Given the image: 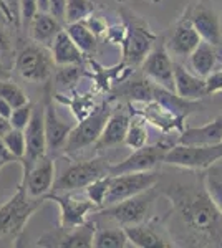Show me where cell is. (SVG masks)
I'll return each instance as SVG.
<instances>
[{"instance_id": "f546056e", "label": "cell", "mask_w": 222, "mask_h": 248, "mask_svg": "<svg viewBox=\"0 0 222 248\" xmlns=\"http://www.w3.org/2000/svg\"><path fill=\"white\" fill-rule=\"evenodd\" d=\"M128 245H130V242H128L126 232L123 227H96L95 237H93V247L95 248H124Z\"/></svg>"}, {"instance_id": "11a10c76", "label": "cell", "mask_w": 222, "mask_h": 248, "mask_svg": "<svg viewBox=\"0 0 222 248\" xmlns=\"http://www.w3.org/2000/svg\"><path fill=\"white\" fill-rule=\"evenodd\" d=\"M219 63H222V51H221V55H219Z\"/></svg>"}, {"instance_id": "52a82bcc", "label": "cell", "mask_w": 222, "mask_h": 248, "mask_svg": "<svg viewBox=\"0 0 222 248\" xmlns=\"http://www.w3.org/2000/svg\"><path fill=\"white\" fill-rule=\"evenodd\" d=\"M55 66L50 48L35 42L20 48L14 63L15 73L22 79L30 83H43V85L51 79Z\"/></svg>"}, {"instance_id": "8992f818", "label": "cell", "mask_w": 222, "mask_h": 248, "mask_svg": "<svg viewBox=\"0 0 222 248\" xmlns=\"http://www.w3.org/2000/svg\"><path fill=\"white\" fill-rule=\"evenodd\" d=\"M110 159L104 155H93L91 159L76 161L70 164L62 175L55 179L51 186V194H63V192H75L88 187L93 181L110 174ZM48 192V194H50Z\"/></svg>"}, {"instance_id": "d6a6232c", "label": "cell", "mask_w": 222, "mask_h": 248, "mask_svg": "<svg viewBox=\"0 0 222 248\" xmlns=\"http://www.w3.org/2000/svg\"><path fill=\"white\" fill-rule=\"evenodd\" d=\"M204 186L212 202L222 212V166L214 164L207 170H204Z\"/></svg>"}, {"instance_id": "8fae6325", "label": "cell", "mask_w": 222, "mask_h": 248, "mask_svg": "<svg viewBox=\"0 0 222 248\" xmlns=\"http://www.w3.org/2000/svg\"><path fill=\"white\" fill-rule=\"evenodd\" d=\"M45 202H55L60 210V225L62 229H75L88 220L98 207L86 195H80L78 190L63 192V194H47Z\"/></svg>"}, {"instance_id": "9f6ffc18", "label": "cell", "mask_w": 222, "mask_h": 248, "mask_svg": "<svg viewBox=\"0 0 222 248\" xmlns=\"http://www.w3.org/2000/svg\"><path fill=\"white\" fill-rule=\"evenodd\" d=\"M95 2H98V0H95Z\"/></svg>"}, {"instance_id": "f1b7e54d", "label": "cell", "mask_w": 222, "mask_h": 248, "mask_svg": "<svg viewBox=\"0 0 222 248\" xmlns=\"http://www.w3.org/2000/svg\"><path fill=\"white\" fill-rule=\"evenodd\" d=\"M65 31L75 42V45L83 51L86 57H93L98 50V37L85 25V22L67 23Z\"/></svg>"}, {"instance_id": "4dcf8cb0", "label": "cell", "mask_w": 222, "mask_h": 248, "mask_svg": "<svg viewBox=\"0 0 222 248\" xmlns=\"http://www.w3.org/2000/svg\"><path fill=\"white\" fill-rule=\"evenodd\" d=\"M53 98H55V101H60L70 108L71 113L75 114V118L78 119V121L86 118V116L96 108L95 94L93 93H76V91H73L71 98H65L62 93H55L53 91Z\"/></svg>"}, {"instance_id": "74e56055", "label": "cell", "mask_w": 222, "mask_h": 248, "mask_svg": "<svg viewBox=\"0 0 222 248\" xmlns=\"http://www.w3.org/2000/svg\"><path fill=\"white\" fill-rule=\"evenodd\" d=\"M32 111H34V105H32L30 101L25 103V105L22 106H17L12 109V114L9 118L10 121V126L15 127V129H25L28 121H30L32 118Z\"/></svg>"}, {"instance_id": "7a4b0ae2", "label": "cell", "mask_w": 222, "mask_h": 248, "mask_svg": "<svg viewBox=\"0 0 222 248\" xmlns=\"http://www.w3.org/2000/svg\"><path fill=\"white\" fill-rule=\"evenodd\" d=\"M159 199L156 187L133 195L130 199H124L121 202L111 203V205L102 207L96 212H93V220L96 225L110 223L116 227H130L136 225L139 222H144L151 217V209L154 202Z\"/></svg>"}, {"instance_id": "5bb4252c", "label": "cell", "mask_w": 222, "mask_h": 248, "mask_svg": "<svg viewBox=\"0 0 222 248\" xmlns=\"http://www.w3.org/2000/svg\"><path fill=\"white\" fill-rule=\"evenodd\" d=\"M43 123H45L47 136V154L53 157L55 154H62L67 138L71 131V124H68L60 118L55 108L53 85L51 81L45 83V98H43Z\"/></svg>"}, {"instance_id": "836d02e7", "label": "cell", "mask_w": 222, "mask_h": 248, "mask_svg": "<svg viewBox=\"0 0 222 248\" xmlns=\"http://www.w3.org/2000/svg\"><path fill=\"white\" fill-rule=\"evenodd\" d=\"M96 10L95 0H67L65 23L83 22Z\"/></svg>"}, {"instance_id": "4fadbf2b", "label": "cell", "mask_w": 222, "mask_h": 248, "mask_svg": "<svg viewBox=\"0 0 222 248\" xmlns=\"http://www.w3.org/2000/svg\"><path fill=\"white\" fill-rule=\"evenodd\" d=\"M141 71L154 85L174 91V62L164 45L163 37H157L156 43L143 60Z\"/></svg>"}, {"instance_id": "3957f363", "label": "cell", "mask_w": 222, "mask_h": 248, "mask_svg": "<svg viewBox=\"0 0 222 248\" xmlns=\"http://www.w3.org/2000/svg\"><path fill=\"white\" fill-rule=\"evenodd\" d=\"M118 15L121 17V22L126 25V38L121 45V50H123L121 62L133 68L139 66L159 35L149 27L146 18L136 14L135 10L128 9L124 3H121L118 9Z\"/></svg>"}, {"instance_id": "4316f807", "label": "cell", "mask_w": 222, "mask_h": 248, "mask_svg": "<svg viewBox=\"0 0 222 248\" xmlns=\"http://www.w3.org/2000/svg\"><path fill=\"white\" fill-rule=\"evenodd\" d=\"M221 51L211 43L201 40V43L196 46V50L189 55V68L192 73L199 75V77L205 78L212 70H216L217 63H219Z\"/></svg>"}, {"instance_id": "816d5d0a", "label": "cell", "mask_w": 222, "mask_h": 248, "mask_svg": "<svg viewBox=\"0 0 222 248\" xmlns=\"http://www.w3.org/2000/svg\"><path fill=\"white\" fill-rule=\"evenodd\" d=\"M48 2H50V0H37L38 12H48Z\"/></svg>"}, {"instance_id": "e0dca14e", "label": "cell", "mask_w": 222, "mask_h": 248, "mask_svg": "<svg viewBox=\"0 0 222 248\" xmlns=\"http://www.w3.org/2000/svg\"><path fill=\"white\" fill-rule=\"evenodd\" d=\"M25 133V155L20 161L22 170L27 172L35 162L47 155V136H45V123H43V105H34L32 118L28 121Z\"/></svg>"}, {"instance_id": "b9f144b4", "label": "cell", "mask_w": 222, "mask_h": 248, "mask_svg": "<svg viewBox=\"0 0 222 248\" xmlns=\"http://www.w3.org/2000/svg\"><path fill=\"white\" fill-rule=\"evenodd\" d=\"M205 79V93L207 96L222 93V68L221 70H212Z\"/></svg>"}, {"instance_id": "681fc988", "label": "cell", "mask_w": 222, "mask_h": 248, "mask_svg": "<svg viewBox=\"0 0 222 248\" xmlns=\"http://www.w3.org/2000/svg\"><path fill=\"white\" fill-rule=\"evenodd\" d=\"M10 129H12L10 121L7 118H3V116H0V138H3Z\"/></svg>"}, {"instance_id": "7c38bea8", "label": "cell", "mask_w": 222, "mask_h": 248, "mask_svg": "<svg viewBox=\"0 0 222 248\" xmlns=\"http://www.w3.org/2000/svg\"><path fill=\"white\" fill-rule=\"evenodd\" d=\"M161 177V172L157 170H144V172H124V174L111 175L108 194L104 199V205L121 202L124 199H130L133 195L154 187Z\"/></svg>"}, {"instance_id": "ee69618b", "label": "cell", "mask_w": 222, "mask_h": 248, "mask_svg": "<svg viewBox=\"0 0 222 248\" xmlns=\"http://www.w3.org/2000/svg\"><path fill=\"white\" fill-rule=\"evenodd\" d=\"M2 3L9 9L12 17H14L15 27H17V30H20V0H2Z\"/></svg>"}, {"instance_id": "f6af8a7d", "label": "cell", "mask_w": 222, "mask_h": 248, "mask_svg": "<svg viewBox=\"0 0 222 248\" xmlns=\"http://www.w3.org/2000/svg\"><path fill=\"white\" fill-rule=\"evenodd\" d=\"M0 25L2 27H15L14 17H12L9 9L2 3V0H0ZM15 29H17V27H15Z\"/></svg>"}, {"instance_id": "44dd1931", "label": "cell", "mask_w": 222, "mask_h": 248, "mask_svg": "<svg viewBox=\"0 0 222 248\" xmlns=\"http://www.w3.org/2000/svg\"><path fill=\"white\" fill-rule=\"evenodd\" d=\"M55 179V157L47 154L35 162L27 172H23L22 186L25 187L30 197L45 199V195L51 190Z\"/></svg>"}, {"instance_id": "6da1fadb", "label": "cell", "mask_w": 222, "mask_h": 248, "mask_svg": "<svg viewBox=\"0 0 222 248\" xmlns=\"http://www.w3.org/2000/svg\"><path fill=\"white\" fill-rule=\"evenodd\" d=\"M184 175L163 174L156 184L159 197L169 203L163 215L176 247L222 248V212L204 186V174L186 170Z\"/></svg>"}, {"instance_id": "c3c4849f", "label": "cell", "mask_w": 222, "mask_h": 248, "mask_svg": "<svg viewBox=\"0 0 222 248\" xmlns=\"http://www.w3.org/2000/svg\"><path fill=\"white\" fill-rule=\"evenodd\" d=\"M12 105L7 99H3V98H0V116H3V118H7L9 119L10 118V114H12Z\"/></svg>"}, {"instance_id": "603a6c76", "label": "cell", "mask_w": 222, "mask_h": 248, "mask_svg": "<svg viewBox=\"0 0 222 248\" xmlns=\"http://www.w3.org/2000/svg\"><path fill=\"white\" fill-rule=\"evenodd\" d=\"M222 142V114L199 127H184L176 138V144H191V146H209Z\"/></svg>"}, {"instance_id": "ba28073f", "label": "cell", "mask_w": 222, "mask_h": 248, "mask_svg": "<svg viewBox=\"0 0 222 248\" xmlns=\"http://www.w3.org/2000/svg\"><path fill=\"white\" fill-rule=\"evenodd\" d=\"M183 15L192 23L204 42L222 51V12L219 3L214 0H191Z\"/></svg>"}, {"instance_id": "f907efd6", "label": "cell", "mask_w": 222, "mask_h": 248, "mask_svg": "<svg viewBox=\"0 0 222 248\" xmlns=\"http://www.w3.org/2000/svg\"><path fill=\"white\" fill-rule=\"evenodd\" d=\"M12 78V71L0 62V79H10Z\"/></svg>"}, {"instance_id": "d4e9b609", "label": "cell", "mask_w": 222, "mask_h": 248, "mask_svg": "<svg viewBox=\"0 0 222 248\" xmlns=\"http://www.w3.org/2000/svg\"><path fill=\"white\" fill-rule=\"evenodd\" d=\"M63 29H65L63 22L55 18L51 14H48V12H38V14L32 18L27 30H28V35H30L32 42L50 48L53 40L56 38V35Z\"/></svg>"}, {"instance_id": "8d00e7d4", "label": "cell", "mask_w": 222, "mask_h": 248, "mask_svg": "<svg viewBox=\"0 0 222 248\" xmlns=\"http://www.w3.org/2000/svg\"><path fill=\"white\" fill-rule=\"evenodd\" d=\"M3 142H5L7 149L10 151V154L14 155L15 159L20 162L25 155V147H27V142H25V133L22 129H12L3 136Z\"/></svg>"}, {"instance_id": "7dc6e473", "label": "cell", "mask_w": 222, "mask_h": 248, "mask_svg": "<svg viewBox=\"0 0 222 248\" xmlns=\"http://www.w3.org/2000/svg\"><path fill=\"white\" fill-rule=\"evenodd\" d=\"M0 161H5L7 164H10V162H18L17 159L14 157V155L10 154V151L7 149V146H5V142H3V139L0 138Z\"/></svg>"}, {"instance_id": "5b68a950", "label": "cell", "mask_w": 222, "mask_h": 248, "mask_svg": "<svg viewBox=\"0 0 222 248\" xmlns=\"http://www.w3.org/2000/svg\"><path fill=\"white\" fill-rule=\"evenodd\" d=\"M45 203V199H34L20 184L17 192L0 205V238L18 240L28 220Z\"/></svg>"}, {"instance_id": "e575fe53", "label": "cell", "mask_w": 222, "mask_h": 248, "mask_svg": "<svg viewBox=\"0 0 222 248\" xmlns=\"http://www.w3.org/2000/svg\"><path fill=\"white\" fill-rule=\"evenodd\" d=\"M0 98L7 99L12 105V108L22 106L30 101L28 96L25 94V91L17 83L12 81V79H0Z\"/></svg>"}, {"instance_id": "277c9868", "label": "cell", "mask_w": 222, "mask_h": 248, "mask_svg": "<svg viewBox=\"0 0 222 248\" xmlns=\"http://www.w3.org/2000/svg\"><path fill=\"white\" fill-rule=\"evenodd\" d=\"M111 109L113 99L110 98L103 99L100 105H96V108L86 118L78 121L76 126L71 127L62 154L68 155V157H76L80 153L95 146L96 141L100 139V136H102L104 124H106L108 118H110Z\"/></svg>"}, {"instance_id": "f35d334b", "label": "cell", "mask_w": 222, "mask_h": 248, "mask_svg": "<svg viewBox=\"0 0 222 248\" xmlns=\"http://www.w3.org/2000/svg\"><path fill=\"white\" fill-rule=\"evenodd\" d=\"M37 14H38L37 0H20V30L27 31L32 18Z\"/></svg>"}, {"instance_id": "2e32d148", "label": "cell", "mask_w": 222, "mask_h": 248, "mask_svg": "<svg viewBox=\"0 0 222 248\" xmlns=\"http://www.w3.org/2000/svg\"><path fill=\"white\" fill-rule=\"evenodd\" d=\"M96 223L93 218H88L75 229H58L48 230L42 235L35 247H45V248H91L93 237H95Z\"/></svg>"}, {"instance_id": "ac0fdd59", "label": "cell", "mask_w": 222, "mask_h": 248, "mask_svg": "<svg viewBox=\"0 0 222 248\" xmlns=\"http://www.w3.org/2000/svg\"><path fill=\"white\" fill-rule=\"evenodd\" d=\"M164 45H166L169 55L172 58L177 60H188L189 55L196 50V46L201 43L199 33L192 27V23L189 22L184 15H181L179 18L169 27L168 33L163 35Z\"/></svg>"}, {"instance_id": "bcb514c9", "label": "cell", "mask_w": 222, "mask_h": 248, "mask_svg": "<svg viewBox=\"0 0 222 248\" xmlns=\"http://www.w3.org/2000/svg\"><path fill=\"white\" fill-rule=\"evenodd\" d=\"M9 51H12V40L5 27L0 25V53H9Z\"/></svg>"}, {"instance_id": "1f68e13d", "label": "cell", "mask_w": 222, "mask_h": 248, "mask_svg": "<svg viewBox=\"0 0 222 248\" xmlns=\"http://www.w3.org/2000/svg\"><path fill=\"white\" fill-rule=\"evenodd\" d=\"M123 144L130 147V149H139V147H143L148 144L146 121H144L143 118H139L138 114L131 116V121H130V126H128Z\"/></svg>"}, {"instance_id": "ffe728a7", "label": "cell", "mask_w": 222, "mask_h": 248, "mask_svg": "<svg viewBox=\"0 0 222 248\" xmlns=\"http://www.w3.org/2000/svg\"><path fill=\"white\" fill-rule=\"evenodd\" d=\"M131 116L133 113L126 103H118L116 106H113L110 118H108V121L102 131V136H100V139L93 146L95 153L108 151L111 147H116L124 142V136H126L128 126H130Z\"/></svg>"}, {"instance_id": "d590c367", "label": "cell", "mask_w": 222, "mask_h": 248, "mask_svg": "<svg viewBox=\"0 0 222 248\" xmlns=\"http://www.w3.org/2000/svg\"><path fill=\"white\" fill-rule=\"evenodd\" d=\"M110 179L111 175H103V177L96 179L93 181L90 186L85 187V195H86L90 201L95 203L98 209H102L104 205V199H106V194H108V187H110Z\"/></svg>"}, {"instance_id": "db71d44e", "label": "cell", "mask_w": 222, "mask_h": 248, "mask_svg": "<svg viewBox=\"0 0 222 248\" xmlns=\"http://www.w3.org/2000/svg\"><path fill=\"white\" fill-rule=\"evenodd\" d=\"M5 166H7V162H5V161H0V170H2Z\"/></svg>"}, {"instance_id": "484cf974", "label": "cell", "mask_w": 222, "mask_h": 248, "mask_svg": "<svg viewBox=\"0 0 222 248\" xmlns=\"http://www.w3.org/2000/svg\"><path fill=\"white\" fill-rule=\"evenodd\" d=\"M51 57H53L55 65H85L86 63V55L75 45V42L70 38L65 29L56 35L50 46Z\"/></svg>"}, {"instance_id": "ab89813d", "label": "cell", "mask_w": 222, "mask_h": 248, "mask_svg": "<svg viewBox=\"0 0 222 248\" xmlns=\"http://www.w3.org/2000/svg\"><path fill=\"white\" fill-rule=\"evenodd\" d=\"M83 22H85V25H86L88 29H90L98 38L104 37V33H106V30H108V23H106V20H104L103 15H98V14H95V12H93L90 17L85 18Z\"/></svg>"}, {"instance_id": "60d3db41", "label": "cell", "mask_w": 222, "mask_h": 248, "mask_svg": "<svg viewBox=\"0 0 222 248\" xmlns=\"http://www.w3.org/2000/svg\"><path fill=\"white\" fill-rule=\"evenodd\" d=\"M104 38L111 43V45H123L124 38H126V25L123 22L115 23V25H108V30L104 33Z\"/></svg>"}, {"instance_id": "7402d4cb", "label": "cell", "mask_w": 222, "mask_h": 248, "mask_svg": "<svg viewBox=\"0 0 222 248\" xmlns=\"http://www.w3.org/2000/svg\"><path fill=\"white\" fill-rule=\"evenodd\" d=\"M154 88L156 85L151 79L139 75L121 81L115 90H111V96L108 98L118 103H143L154 98Z\"/></svg>"}, {"instance_id": "9c48e42d", "label": "cell", "mask_w": 222, "mask_h": 248, "mask_svg": "<svg viewBox=\"0 0 222 248\" xmlns=\"http://www.w3.org/2000/svg\"><path fill=\"white\" fill-rule=\"evenodd\" d=\"M222 161V142L209 146H191V144H174L166 153L164 164L176 169L204 172L214 164Z\"/></svg>"}, {"instance_id": "83f0119b", "label": "cell", "mask_w": 222, "mask_h": 248, "mask_svg": "<svg viewBox=\"0 0 222 248\" xmlns=\"http://www.w3.org/2000/svg\"><path fill=\"white\" fill-rule=\"evenodd\" d=\"M83 77H90L85 65H56L50 81L58 91H73Z\"/></svg>"}, {"instance_id": "d6986e66", "label": "cell", "mask_w": 222, "mask_h": 248, "mask_svg": "<svg viewBox=\"0 0 222 248\" xmlns=\"http://www.w3.org/2000/svg\"><path fill=\"white\" fill-rule=\"evenodd\" d=\"M126 105L133 114H138L139 118L161 129L164 134H169L172 131L181 133L184 129V119L172 114L166 106H163L156 99H149V101L143 103H126Z\"/></svg>"}, {"instance_id": "9a60e30c", "label": "cell", "mask_w": 222, "mask_h": 248, "mask_svg": "<svg viewBox=\"0 0 222 248\" xmlns=\"http://www.w3.org/2000/svg\"><path fill=\"white\" fill-rule=\"evenodd\" d=\"M128 242L136 248H174L171 235L166 229L164 217H149L136 225L124 227Z\"/></svg>"}, {"instance_id": "30bf717a", "label": "cell", "mask_w": 222, "mask_h": 248, "mask_svg": "<svg viewBox=\"0 0 222 248\" xmlns=\"http://www.w3.org/2000/svg\"><path fill=\"white\" fill-rule=\"evenodd\" d=\"M176 144V139H169L166 134L161 141L153 146H143L139 149H133V153L120 162H111L110 175L124 174V172H144V170H156L159 166L164 164L166 153Z\"/></svg>"}, {"instance_id": "cb8c5ba5", "label": "cell", "mask_w": 222, "mask_h": 248, "mask_svg": "<svg viewBox=\"0 0 222 248\" xmlns=\"http://www.w3.org/2000/svg\"><path fill=\"white\" fill-rule=\"evenodd\" d=\"M174 93L189 101H199L207 96L205 79L184 68L181 63H174Z\"/></svg>"}, {"instance_id": "7bdbcfd3", "label": "cell", "mask_w": 222, "mask_h": 248, "mask_svg": "<svg viewBox=\"0 0 222 248\" xmlns=\"http://www.w3.org/2000/svg\"><path fill=\"white\" fill-rule=\"evenodd\" d=\"M65 9H67V0H50L48 2V14H51L55 18L65 23Z\"/></svg>"}, {"instance_id": "f5cc1de1", "label": "cell", "mask_w": 222, "mask_h": 248, "mask_svg": "<svg viewBox=\"0 0 222 248\" xmlns=\"http://www.w3.org/2000/svg\"><path fill=\"white\" fill-rule=\"evenodd\" d=\"M116 2H118V3H126L128 0H116ZM148 2L149 3H161V0H148Z\"/></svg>"}]
</instances>
